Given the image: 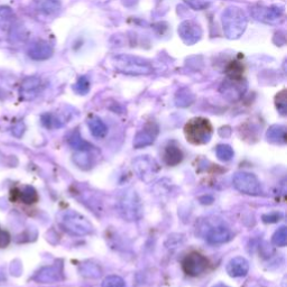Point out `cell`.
Instances as JSON below:
<instances>
[{
	"mask_svg": "<svg viewBox=\"0 0 287 287\" xmlns=\"http://www.w3.org/2000/svg\"><path fill=\"white\" fill-rule=\"evenodd\" d=\"M39 86H40V80L38 77L35 76L28 77V79H26L21 84L22 95L28 100L31 99L33 97H35L36 91L39 89Z\"/></svg>",
	"mask_w": 287,
	"mask_h": 287,
	"instance_id": "cell-20",
	"label": "cell"
},
{
	"mask_svg": "<svg viewBox=\"0 0 287 287\" xmlns=\"http://www.w3.org/2000/svg\"><path fill=\"white\" fill-rule=\"evenodd\" d=\"M34 280L38 283L49 284L62 280V270L60 266H46L36 273Z\"/></svg>",
	"mask_w": 287,
	"mask_h": 287,
	"instance_id": "cell-14",
	"label": "cell"
},
{
	"mask_svg": "<svg viewBox=\"0 0 287 287\" xmlns=\"http://www.w3.org/2000/svg\"><path fill=\"white\" fill-rule=\"evenodd\" d=\"M184 2L194 10H203L210 6L212 0H184Z\"/></svg>",
	"mask_w": 287,
	"mask_h": 287,
	"instance_id": "cell-29",
	"label": "cell"
},
{
	"mask_svg": "<svg viewBox=\"0 0 287 287\" xmlns=\"http://www.w3.org/2000/svg\"><path fill=\"white\" fill-rule=\"evenodd\" d=\"M20 199L26 204H33L38 200V195L33 186H25L20 193Z\"/></svg>",
	"mask_w": 287,
	"mask_h": 287,
	"instance_id": "cell-24",
	"label": "cell"
},
{
	"mask_svg": "<svg viewBox=\"0 0 287 287\" xmlns=\"http://www.w3.org/2000/svg\"><path fill=\"white\" fill-rule=\"evenodd\" d=\"M111 64L117 71L128 75H148L153 73V66L148 61L129 54H119L111 57Z\"/></svg>",
	"mask_w": 287,
	"mask_h": 287,
	"instance_id": "cell-2",
	"label": "cell"
},
{
	"mask_svg": "<svg viewBox=\"0 0 287 287\" xmlns=\"http://www.w3.org/2000/svg\"><path fill=\"white\" fill-rule=\"evenodd\" d=\"M272 241L277 247H285L287 244V228L283 226L277 229L272 237Z\"/></svg>",
	"mask_w": 287,
	"mask_h": 287,
	"instance_id": "cell-26",
	"label": "cell"
},
{
	"mask_svg": "<svg viewBox=\"0 0 287 287\" xmlns=\"http://www.w3.org/2000/svg\"><path fill=\"white\" fill-rule=\"evenodd\" d=\"M232 183L236 190L248 195H261L262 185L261 182L254 174L247 172H238L234 175Z\"/></svg>",
	"mask_w": 287,
	"mask_h": 287,
	"instance_id": "cell-5",
	"label": "cell"
},
{
	"mask_svg": "<svg viewBox=\"0 0 287 287\" xmlns=\"http://www.w3.org/2000/svg\"><path fill=\"white\" fill-rule=\"evenodd\" d=\"M88 125L91 134L97 138H102L108 133V127L106 124L98 117H91L88 120Z\"/></svg>",
	"mask_w": 287,
	"mask_h": 287,
	"instance_id": "cell-21",
	"label": "cell"
},
{
	"mask_svg": "<svg viewBox=\"0 0 287 287\" xmlns=\"http://www.w3.org/2000/svg\"><path fill=\"white\" fill-rule=\"evenodd\" d=\"M58 222L63 229L71 235L85 236L93 232V226L88 219L76 211H65L61 213Z\"/></svg>",
	"mask_w": 287,
	"mask_h": 287,
	"instance_id": "cell-4",
	"label": "cell"
},
{
	"mask_svg": "<svg viewBox=\"0 0 287 287\" xmlns=\"http://www.w3.org/2000/svg\"><path fill=\"white\" fill-rule=\"evenodd\" d=\"M275 106L277 111H279L282 116L286 115L287 111V100H286V90L283 89L276 94L275 97Z\"/></svg>",
	"mask_w": 287,
	"mask_h": 287,
	"instance_id": "cell-27",
	"label": "cell"
},
{
	"mask_svg": "<svg viewBox=\"0 0 287 287\" xmlns=\"http://www.w3.org/2000/svg\"><path fill=\"white\" fill-rule=\"evenodd\" d=\"M156 166L157 165L155 164V162L148 158V156H142L140 158H137L134 163L135 172L137 173L140 179L144 180L145 182H148L147 177H149V181L154 179L157 171Z\"/></svg>",
	"mask_w": 287,
	"mask_h": 287,
	"instance_id": "cell-11",
	"label": "cell"
},
{
	"mask_svg": "<svg viewBox=\"0 0 287 287\" xmlns=\"http://www.w3.org/2000/svg\"><path fill=\"white\" fill-rule=\"evenodd\" d=\"M266 138L270 143L276 145H283L286 143V129L284 126L274 125L268 128Z\"/></svg>",
	"mask_w": 287,
	"mask_h": 287,
	"instance_id": "cell-18",
	"label": "cell"
},
{
	"mask_svg": "<svg viewBox=\"0 0 287 287\" xmlns=\"http://www.w3.org/2000/svg\"><path fill=\"white\" fill-rule=\"evenodd\" d=\"M102 287H125V281L120 276H107L102 282Z\"/></svg>",
	"mask_w": 287,
	"mask_h": 287,
	"instance_id": "cell-28",
	"label": "cell"
},
{
	"mask_svg": "<svg viewBox=\"0 0 287 287\" xmlns=\"http://www.w3.org/2000/svg\"><path fill=\"white\" fill-rule=\"evenodd\" d=\"M10 243V236L8 235V232L0 230V248L6 247Z\"/></svg>",
	"mask_w": 287,
	"mask_h": 287,
	"instance_id": "cell-33",
	"label": "cell"
},
{
	"mask_svg": "<svg viewBox=\"0 0 287 287\" xmlns=\"http://www.w3.org/2000/svg\"><path fill=\"white\" fill-rule=\"evenodd\" d=\"M163 159L165 162L166 165L168 166H176L183 161V153L175 145H168L164 149L163 153Z\"/></svg>",
	"mask_w": 287,
	"mask_h": 287,
	"instance_id": "cell-16",
	"label": "cell"
},
{
	"mask_svg": "<svg viewBox=\"0 0 287 287\" xmlns=\"http://www.w3.org/2000/svg\"><path fill=\"white\" fill-rule=\"evenodd\" d=\"M221 21L226 37L229 39H237L245 33L248 24V18L243 9L229 7L223 11Z\"/></svg>",
	"mask_w": 287,
	"mask_h": 287,
	"instance_id": "cell-1",
	"label": "cell"
},
{
	"mask_svg": "<svg viewBox=\"0 0 287 287\" xmlns=\"http://www.w3.org/2000/svg\"><path fill=\"white\" fill-rule=\"evenodd\" d=\"M282 218V215L281 213H277V212H273V213H270V215H264L263 216V220L264 222H277L280 220V219Z\"/></svg>",
	"mask_w": 287,
	"mask_h": 287,
	"instance_id": "cell-32",
	"label": "cell"
},
{
	"mask_svg": "<svg viewBox=\"0 0 287 287\" xmlns=\"http://www.w3.org/2000/svg\"><path fill=\"white\" fill-rule=\"evenodd\" d=\"M119 210L121 216L124 217L126 220L128 221H135L140 217V202L138 200L136 192L127 193L121 198L119 201Z\"/></svg>",
	"mask_w": 287,
	"mask_h": 287,
	"instance_id": "cell-7",
	"label": "cell"
},
{
	"mask_svg": "<svg viewBox=\"0 0 287 287\" xmlns=\"http://www.w3.org/2000/svg\"><path fill=\"white\" fill-rule=\"evenodd\" d=\"M252 13L255 19L266 24H275L283 17V10L277 7H255Z\"/></svg>",
	"mask_w": 287,
	"mask_h": 287,
	"instance_id": "cell-9",
	"label": "cell"
},
{
	"mask_svg": "<svg viewBox=\"0 0 287 287\" xmlns=\"http://www.w3.org/2000/svg\"><path fill=\"white\" fill-rule=\"evenodd\" d=\"M217 157L222 162H228L234 157V149H232L229 145H218L216 148Z\"/></svg>",
	"mask_w": 287,
	"mask_h": 287,
	"instance_id": "cell-25",
	"label": "cell"
},
{
	"mask_svg": "<svg viewBox=\"0 0 287 287\" xmlns=\"http://www.w3.org/2000/svg\"><path fill=\"white\" fill-rule=\"evenodd\" d=\"M179 35L186 45H194L202 36V29L192 20H185L179 26Z\"/></svg>",
	"mask_w": 287,
	"mask_h": 287,
	"instance_id": "cell-8",
	"label": "cell"
},
{
	"mask_svg": "<svg viewBox=\"0 0 287 287\" xmlns=\"http://www.w3.org/2000/svg\"><path fill=\"white\" fill-rule=\"evenodd\" d=\"M89 90H90V82L89 80L86 79V77L84 76H82L80 77L79 80H77L76 82V84L74 85V91L76 93H79V94H82V95H84L89 92Z\"/></svg>",
	"mask_w": 287,
	"mask_h": 287,
	"instance_id": "cell-30",
	"label": "cell"
},
{
	"mask_svg": "<svg viewBox=\"0 0 287 287\" xmlns=\"http://www.w3.org/2000/svg\"><path fill=\"white\" fill-rule=\"evenodd\" d=\"M82 275L91 277V279H95V277L100 276V270L94 264H86V265L83 266V270H82Z\"/></svg>",
	"mask_w": 287,
	"mask_h": 287,
	"instance_id": "cell-31",
	"label": "cell"
},
{
	"mask_svg": "<svg viewBox=\"0 0 287 287\" xmlns=\"http://www.w3.org/2000/svg\"><path fill=\"white\" fill-rule=\"evenodd\" d=\"M246 90V82L243 81H236V80H229L227 79L221 86L220 91L223 94V97L227 98L230 101H237L241 97H243Z\"/></svg>",
	"mask_w": 287,
	"mask_h": 287,
	"instance_id": "cell-10",
	"label": "cell"
},
{
	"mask_svg": "<svg viewBox=\"0 0 287 287\" xmlns=\"http://www.w3.org/2000/svg\"><path fill=\"white\" fill-rule=\"evenodd\" d=\"M213 134V127L209 119L195 117L186 122L184 135L186 140L193 145H204L210 142Z\"/></svg>",
	"mask_w": 287,
	"mask_h": 287,
	"instance_id": "cell-3",
	"label": "cell"
},
{
	"mask_svg": "<svg viewBox=\"0 0 287 287\" xmlns=\"http://www.w3.org/2000/svg\"><path fill=\"white\" fill-rule=\"evenodd\" d=\"M194 101V95L188 89H183L177 92L175 97L176 106L179 107H188L190 104H192Z\"/></svg>",
	"mask_w": 287,
	"mask_h": 287,
	"instance_id": "cell-23",
	"label": "cell"
},
{
	"mask_svg": "<svg viewBox=\"0 0 287 287\" xmlns=\"http://www.w3.org/2000/svg\"><path fill=\"white\" fill-rule=\"evenodd\" d=\"M209 259L198 252H191L182 261V268L186 275L197 277L208 270Z\"/></svg>",
	"mask_w": 287,
	"mask_h": 287,
	"instance_id": "cell-6",
	"label": "cell"
},
{
	"mask_svg": "<svg viewBox=\"0 0 287 287\" xmlns=\"http://www.w3.org/2000/svg\"><path fill=\"white\" fill-rule=\"evenodd\" d=\"M249 271V264L244 257L237 256L230 259L227 265V273L231 277H243L247 275Z\"/></svg>",
	"mask_w": 287,
	"mask_h": 287,
	"instance_id": "cell-15",
	"label": "cell"
},
{
	"mask_svg": "<svg viewBox=\"0 0 287 287\" xmlns=\"http://www.w3.org/2000/svg\"><path fill=\"white\" fill-rule=\"evenodd\" d=\"M232 234L230 229L223 225L211 227L206 235V240L209 244H225L231 239Z\"/></svg>",
	"mask_w": 287,
	"mask_h": 287,
	"instance_id": "cell-13",
	"label": "cell"
},
{
	"mask_svg": "<svg viewBox=\"0 0 287 287\" xmlns=\"http://www.w3.org/2000/svg\"><path fill=\"white\" fill-rule=\"evenodd\" d=\"M91 150L92 148H88V149H82L79 150L76 154H74V162L76 163V165H79L82 168H89L91 165H92V159L93 157L91 156Z\"/></svg>",
	"mask_w": 287,
	"mask_h": 287,
	"instance_id": "cell-22",
	"label": "cell"
},
{
	"mask_svg": "<svg viewBox=\"0 0 287 287\" xmlns=\"http://www.w3.org/2000/svg\"><path fill=\"white\" fill-rule=\"evenodd\" d=\"M226 75L227 79L229 80H236V81H243L244 79V72L245 66L239 61H231L226 67Z\"/></svg>",
	"mask_w": 287,
	"mask_h": 287,
	"instance_id": "cell-19",
	"label": "cell"
},
{
	"mask_svg": "<svg viewBox=\"0 0 287 287\" xmlns=\"http://www.w3.org/2000/svg\"><path fill=\"white\" fill-rule=\"evenodd\" d=\"M52 54H53L52 46L44 42H38L34 44L29 49V56L37 61L47 60L48 57L52 56Z\"/></svg>",
	"mask_w": 287,
	"mask_h": 287,
	"instance_id": "cell-17",
	"label": "cell"
},
{
	"mask_svg": "<svg viewBox=\"0 0 287 287\" xmlns=\"http://www.w3.org/2000/svg\"><path fill=\"white\" fill-rule=\"evenodd\" d=\"M158 134V127L154 122H150L147 124L143 130H140L139 133L136 135L135 140H134V147L135 148H143L146 146L152 145L155 142V138L157 137Z\"/></svg>",
	"mask_w": 287,
	"mask_h": 287,
	"instance_id": "cell-12",
	"label": "cell"
}]
</instances>
